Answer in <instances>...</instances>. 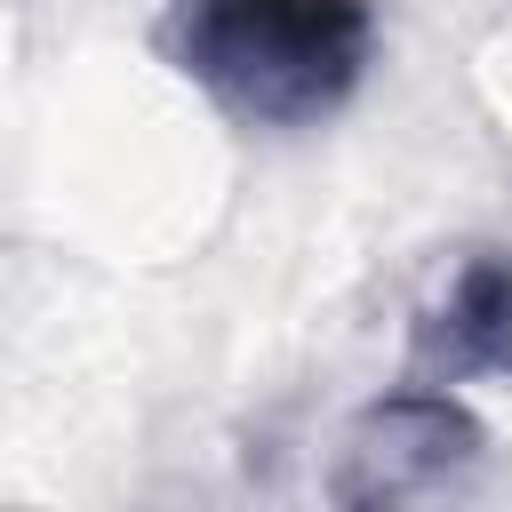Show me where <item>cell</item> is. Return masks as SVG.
<instances>
[{"label":"cell","mask_w":512,"mask_h":512,"mask_svg":"<svg viewBox=\"0 0 512 512\" xmlns=\"http://www.w3.org/2000/svg\"><path fill=\"white\" fill-rule=\"evenodd\" d=\"M408 368L424 384H464V376H512V256L472 248L440 296L408 328Z\"/></svg>","instance_id":"cell-3"},{"label":"cell","mask_w":512,"mask_h":512,"mask_svg":"<svg viewBox=\"0 0 512 512\" xmlns=\"http://www.w3.org/2000/svg\"><path fill=\"white\" fill-rule=\"evenodd\" d=\"M160 56L240 128H320L376 64L368 0H176Z\"/></svg>","instance_id":"cell-1"},{"label":"cell","mask_w":512,"mask_h":512,"mask_svg":"<svg viewBox=\"0 0 512 512\" xmlns=\"http://www.w3.org/2000/svg\"><path fill=\"white\" fill-rule=\"evenodd\" d=\"M488 464V432L480 416L448 392V384H408L368 400L328 464V496L344 512H384V504H424V496H456L472 472Z\"/></svg>","instance_id":"cell-2"}]
</instances>
